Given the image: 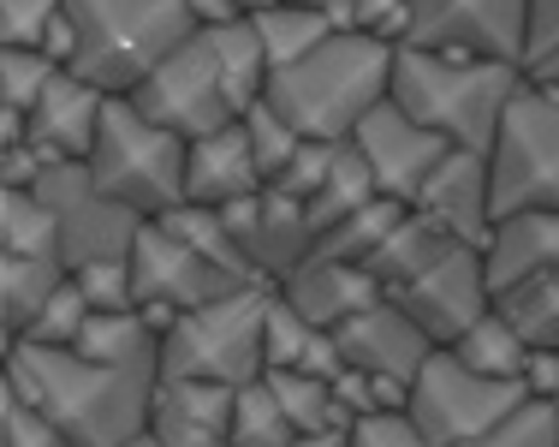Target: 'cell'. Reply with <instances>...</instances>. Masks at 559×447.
Returning a JSON list of instances; mask_svg holds the SVG:
<instances>
[{
    "instance_id": "1",
    "label": "cell",
    "mask_w": 559,
    "mask_h": 447,
    "mask_svg": "<svg viewBox=\"0 0 559 447\" xmlns=\"http://www.w3.org/2000/svg\"><path fill=\"white\" fill-rule=\"evenodd\" d=\"M162 370H114L72 346H7V388L31 400L78 447H126L150 436V405Z\"/></svg>"
},
{
    "instance_id": "2",
    "label": "cell",
    "mask_w": 559,
    "mask_h": 447,
    "mask_svg": "<svg viewBox=\"0 0 559 447\" xmlns=\"http://www.w3.org/2000/svg\"><path fill=\"white\" fill-rule=\"evenodd\" d=\"M524 84V66L512 60H471V55H441V48H393V108H405L417 126L447 138L452 150H495V131L506 102Z\"/></svg>"
},
{
    "instance_id": "3",
    "label": "cell",
    "mask_w": 559,
    "mask_h": 447,
    "mask_svg": "<svg viewBox=\"0 0 559 447\" xmlns=\"http://www.w3.org/2000/svg\"><path fill=\"white\" fill-rule=\"evenodd\" d=\"M393 96V43L381 36H328L298 66L269 78V102L310 143H352L357 126Z\"/></svg>"
},
{
    "instance_id": "4",
    "label": "cell",
    "mask_w": 559,
    "mask_h": 447,
    "mask_svg": "<svg viewBox=\"0 0 559 447\" xmlns=\"http://www.w3.org/2000/svg\"><path fill=\"white\" fill-rule=\"evenodd\" d=\"M66 19L78 31L66 72L90 78L108 96H131L173 48L203 31L191 0H66Z\"/></svg>"
},
{
    "instance_id": "5",
    "label": "cell",
    "mask_w": 559,
    "mask_h": 447,
    "mask_svg": "<svg viewBox=\"0 0 559 447\" xmlns=\"http://www.w3.org/2000/svg\"><path fill=\"white\" fill-rule=\"evenodd\" d=\"M185 167H191V143L179 131L155 126L131 96H108L96 150H90V174L114 203L138 209L143 221H162L167 209L185 203Z\"/></svg>"
},
{
    "instance_id": "6",
    "label": "cell",
    "mask_w": 559,
    "mask_h": 447,
    "mask_svg": "<svg viewBox=\"0 0 559 447\" xmlns=\"http://www.w3.org/2000/svg\"><path fill=\"white\" fill-rule=\"evenodd\" d=\"M274 286H245L221 305L185 310L162 334V376H191V383H221L245 388L269 376L262 358V317H269Z\"/></svg>"
},
{
    "instance_id": "7",
    "label": "cell",
    "mask_w": 559,
    "mask_h": 447,
    "mask_svg": "<svg viewBox=\"0 0 559 447\" xmlns=\"http://www.w3.org/2000/svg\"><path fill=\"white\" fill-rule=\"evenodd\" d=\"M488 174H495V215L559 209V90H542L530 78L518 84L488 150Z\"/></svg>"
},
{
    "instance_id": "8",
    "label": "cell",
    "mask_w": 559,
    "mask_h": 447,
    "mask_svg": "<svg viewBox=\"0 0 559 447\" xmlns=\"http://www.w3.org/2000/svg\"><path fill=\"white\" fill-rule=\"evenodd\" d=\"M131 102H138V108L150 114L155 126L179 131L185 143L215 138V131H226V126L245 120V108H238L233 84H226L221 48H215V36H209V31H197L191 43L173 48V55L155 66V72L143 78L138 90H131Z\"/></svg>"
},
{
    "instance_id": "9",
    "label": "cell",
    "mask_w": 559,
    "mask_h": 447,
    "mask_svg": "<svg viewBox=\"0 0 559 447\" xmlns=\"http://www.w3.org/2000/svg\"><path fill=\"white\" fill-rule=\"evenodd\" d=\"M36 197L55 209L60 221V262L66 269H84V262H114L138 251L143 215L126 203H114L108 191L96 186L90 162H72V155H43V174H36Z\"/></svg>"
},
{
    "instance_id": "10",
    "label": "cell",
    "mask_w": 559,
    "mask_h": 447,
    "mask_svg": "<svg viewBox=\"0 0 559 447\" xmlns=\"http://www.w3.org/2000/svg\"><path fill=\"white\" fill-rule=\"evenodd\" d=\"M524 400H536L530 383H495V376H476L471 364H459L452 352L441 346L423 376L411 383V424L423 430L429 447H464L476 442L483 430H495L500 417H512Z\"/></svg>"
},
{
    "instance_id": "11",
    "label": "cell",
    "mask_w": 559,
    "mask_h": 447,
    "mask_svg": "<svg viewBox=\"0 0 559 447\" xmlns=\"http://www.w3.org/2000/svg\"><path fill=\"white\" fill-rule=\"evenodd\" d=\"M411 48L524 66L530 0H411Z\"/></svg>"
},
{
    "instance_id": "12",
    "label": "cell",
    "mask_w": 559,
    "mask_h": 447,
    "mask_svg": "<svg viewBox=\"0 0 559 447\" xmlns=\"http://www.w3.org/2000/svg\"><path fill=\"white\" fill-rule=\"evenodd\" d=\"M393 305L405 310L435 346H452L459 334H471L476 322L495 310V286H488V262L476 245H452L447 257H435L423 274H411L405 286H393Z\"/></svg>"
},
{
    "instance_id": "13",
    "label": "cell",
    "mask_w": 559,
    "mask_h": 447,
    "mask_svg": "<svg viewBox=\"0 0 559 447\" xmlns=\"http://www.w3.org/2000/svg\"><path fill=\"white\" fill-rule=\"evenodd\" d=\"M131 274H138V305L173 310V317L245 293L238 274H226L221 262H209L197 245H185L179 233H167L162 221H143L138 251H131Z\"/></svg>"
},
{
    "instance_id": "14",
    "label": "cell",
    "mask_w": 559,
    "mask_h": 447,
    "mask_svg": "<svg viewBox=\"0 0 559 447\" xmlns=\"http://www.w3.org/2000/svg\"><path fill=\"white\" fill-rule=\"evenodd\" d=\"M352 143H357V155H364L376 191L393 197V203H417L423 186H429V174L452 155L447 138H435L429 126H417L405 108H393V102H381V108L357 126Z\"/></svg>"
},
{
    "instance_id": "15",
    "label": "cell",
    "mask_w": 559,
    "mask_h": 447,
    "mask_svg": "<svg viewBox=\"0 0 559 447\" xmlns=\"http://www.w3.org/2000/svg\"><path fill=\"white\" fill-rule=\"evenodd\" d=\"M334 340H340V358H345V370H364V376H388V383H417L423 376V364L435 358V340L423 334L417 322L405 317V310L393 305V298H381V305H369V310H357L352 322H340L334 328Z\"/></svg>"
},
{
    "instance_id": "16",
    "label": "cell",
    "mask_w": 559,
    "mask_h": 447,
    "mask_svg": "<svg viewBox=\"0 0 559 447\" xmlns=\"http://www.w3.org/2000/svg\"><path fill=\"white\" fill-rule=\"evenodd\" d=\"M233 239L245 245V257L257 262V274L269 286H280L304 257L316 251V227H310V209L292 203L280 191H262V197H245V203L221 209Z\"/></svg>"
},
{
    "instance_id": "17",
    "label": "cell",
    "mask_w": 559,
    "mask_h": 447,
    "mask_svg": "<svg viewBox=\"0 0 559 447\" xmlns=\"http://www.w3.org/2000/svg\"><path fill=\"white\" fill-rule=\"evenodd\" d=\"M411 209L435 221L441 233H452L459 245H488V227H495V174H488V155L476 150H452L441 167L429 174V186Z\"/></svg>"
},
{
    "instance_id": "18",
    "label": "cell",
    "mask_w": 559,
    "mask_h": 447,
    "mask_svg": "<svg viewBox=\"0 0 559 447\" xmlns=\"http://www.w3.org/2000/svg\"><path fill=\"white\" fill-rule=\"evenodd\" d=\"M280 293H286L316 328H340V322H352L357 310L381 305V298H388V286H381L376 274L364 269V262L310 251L298 269L286 274V281H280Z\"/></svg>"
},
{
    "instance_id": "19",
    "label": "cell",
    "mask_w": 559,
    "mask_h": 447,
    "mask_svg": "<svg viewBox=\"0 0 559 447\" xmlns=\"http://www.w3.org/2000/svg\"><path fill=\"white\" fill-rule=\"evenodd\" d=\"M233 400H238V388L162 376L155 383V405H150V436L162 447H226V436H233Z\"/></svg>"
},
{
    "instance_id": "20",
    "label": "cell",
    "mask_w": 559,
    "mask_h": 447,
    "mask_svg": "<svg viewBox=\"0 0 559 447\" xmlns=\"http://www.w3.org/2000/svg\"><path fill=\"white\" fill-rule=\"evenodd\" d=\"M483 262H488V286L512 293V286L536 281V274H554L559 269V209H518V215H495L488 227V245H483Z\"/></svg>"
},
{
    "instance_id": "21",
    "label": "cell",
    "mask_w": 559,
    "mask_h": 447,
    "mask_svg": "<svg viewBox=\"0 0 559 447\" xmlns=\"http://www.w3.org/2000/svg\"><path fill=\"white\" fill-rule=\"evenodd\" d=\"M102 114H108V90H96L78 72H55V84L43 90V102L31 108V143L43 155H72V162H90L96 150Z\"/></svg>"
},
{
    "instance_id": "22",
    "label": "cell",
    "mask_w": 559,
    "mask_h": 447,
    "mask_svg": "<svg viewBox=\"0 0 559 447\" xmlns=\"http://www.w3.org/2000/svg\"><path fill=\"white\" fill-rule=\"evenodd\" d=\"M269 179L257 167V150L245 138V120L215 131V138H197L191 143V167H185V203H203V209H233L245 197H262Z\"/></svg>"
},
{
    "instance_id": "23",
    "label": "cell",
    "mask_w": 559,
    "mask_h": 447,
    "mask_svg": "<svg viewBox=\"0 0 559 447\" xmlns=\"http://www.w3.org/2000/svg\"><path fill=\"white\" fill-rule=\"evenodd\" d=\"M262 358H269V370H304V376H328V383L345 376L334 328H316L280 286L269 293V317H262Z\"/></svg>"
},
{
    "instance_id": "24",
    "label": "cell",
    "mask_w": 559,
    "mask_h": 447,
    "mask_svg": "<svg viewBox=\"0 0 559 447\" xmlns=\"http://www.w3.org/2000/svg\"><path fill=\"white\" fill-rule=\"evenodd\" d=\"M72 352L114 370H162V328L150 322V310H90Z\"/></svg>"
},
{
    "instance_id": "25",
    "label": "cell",
    "mask_w": 559,
    "mask_h": 447,
    "mask_svg": "<svg viewBox=\"0 0 559 447\" xmlns=\"http://www.w3.org/2000/svg\"><path fill=\"white\" fill-rule=\"evenodd\" d=\"M72 281L60 257H0V328H7V346L24 340V328L43 317V305Z\"/></svg>"
},
{
    "instance_id": "26",
    "label": "cell",
    "mask_w": 559,
    "mask_h": 447,
    "mask_svg": "<svg viewBox=\"0 0 559 447\" xmlns=\"http://www.w3.org/2000/svg\"><path fill=\"white\" fill-rule=\"evenodd\" d=\"M452 245H459V239L435 227V221L423 215V209H405V221H399V227L388 233V239L376 245V257H369L364 269L376 274V281L388 286V293H393V286H405V281H411V274H423V269H429L435 257H447Z\"/></svg>"
},
{
    "instance_id": "27",
    "label": "cell",
    "mask_w": 559,
    "mask_h": 447,
    "mask_svg": "<svg viewBox=\"0 0 559 447\" xmlns=\"http://www.w3.org/2000/svg\"><path fill=\"white\" fill-rule=\"evenodd\" d=\"M447 352H452L459 364H471L476 376H495V383H524L530 358H536V352H530V340H524L512 322L500 317V305L488 310V317L476 322L471 334H459V340H452Z\"/></svg>"
},
{
    "instance_id": "28",
    "label": "cell",
    "mask_w": 559,
    "mask_h": 447,
    "mask_svg": "<svg viewBox=\"0 0 559 447\" xmlns=\"http://www.w3.org/2000/svg\"><path fill=\"white\" fill-rule=\"evenodd\" d=\"M376 179H369V167H364V155H357V143H334V167H328V179H322V191L310 197V227H316V239L322 233H334L340 221H352L357 209H369L376 203Z\"/></svg>"
},
{
    "instance_id": "29",
    "label": "cell",
    "mask_w": 559,
    "mask_h": 447,
    "mask_svg": "<svg viewBox=\"0 0 559 447\" xmlns=\"http://www.w3.org/2000/svg\"><path fill=\"white\" fill-rule=\"evenodd\" d=\"M269 388L280 393L286 417L298 424V436H345L352 412H345L340 388L328 376H304V370H269Z\"/></svg>"
},
{
    "instance_id": "30",
    "label": "cell",
    "mask_w": 559,
    "mask_h": 447,
    "mask_svg": "<svg viewBox=\"0 0 559 447\" xmlns=\"http://www.w3.org/2000/svg\"><path fill=\"white\" fill-rule=\"evenodd\" d=\"M250 24H257L262 55H269L274 72L280 66H298L304 55H316V48L334 36V24H328L322 7H280V0H269L262 12H250Z\"/></svg>"
},
{
    "instance_id": "31",
    "label": "cell",
    "mask_w": 559,
    "mask_h": 447,
    "mask_svg": "<svg viewBox=\"0 0 559 447\" xmlns=\"http://www.w3.org/2000/svg\"><path fill=\"white\" fill-rule=\"evenodd\" d=\"M0 257H60V221L36 191H0Z\"/></svg>"
},
{
    "instance_id": "32",
    "label": "cell",
    "mask_w": 559,
    "mask_h": 447,
    "mask_svg": "<svg viewBox=\"0 0 559 447\" xmlns=\"http://www.w3.org/2000/svg\"><path fill=\"white\" fill-rule=\"evenodd\" d=\"M495 305H500V317L530 340V352H559V269L512 286V293H500Z\"/></svg>"
},
{
    "instance_id": "33",
    "label": "cell",
    "mask_w": 559,
    "mask_h": 447,
    "mask_svg": "<svg viewBox=\"0 0 559 447\" xmlns=\"http://www.w3.org/2000/svg\"><path fill=\"white\" fill-rule=\"evenodd\" d=\"M292 442H298V424L286 417V405H280V393L269 388V376L238 388L226 447H292Z\"/></svg>"
},
{
    "instance_id": "34",
    "label": "cell",
    "mask_w": 559,
    "mask_h": 447,
    "mask_svg": "<svg viewBox=\"0 0 559 447\" xmlns=\"http://www.w3.org/2000/svg\"><path fill=\"white\" fill-rule=\"evenodd\" d=\"M405 209L411 203H393V197H376L369 209H357L352 221H340L334 233H322L316 239V251H328V257H345V262H369L376 257V245L388 239V233L405 221Z\"/></svg>"
},
{
    "instance_id": "35",
    "label": "cell",
    "mask_w": 559,
    "mask_h": 447,
    "mask_svg": "<svg viewBox=\"0 0 559 447\" xmlns=\"http://www.w3.org/2000/svg\"><path fill=\"white\" fill-rule=\"evenodd\" d=\"M322 12L340 36H381L393 48L411 36V0H328Z\"/></svg>"
},
{
    "instance_id": "36",
    "label": "cell",
    "mask_w": 559,
    "mask_h": 447,
    "mask_svg": "<svg viewBox=\"0 0 559 447\" xmlns=\"http://www.w3.org/2000/svg\"><path fill=\"white\" fill-rule=\"evenodd\" d=\"M55 72H66V66L36 55V48H0V108L31 120V108L43 102V90L55 84Z\"/></svg>"
},
{
    "instance_id": "37",
    "label": "cell",
    "mask_w": 559,
    "mask_h": 447,
    "mask_svg": "<svg viewBox=\"0 0 559 447\" xmlns=\"http://www.w3.org/2000/svg\"><path fill=\"white\" fill-rule=\"evenodd\" d=\"M245 138H250V150H257V167H262V179H269V186L292 167V155L310 143V138H298V131H292V120L274 108L269 96H262L257 108L245 114Z\"/></svg>"
},
{
    "instance_id": "38",
    "label": "cell",
    "mask_w": 559,
    "mask_h": 447,
    "mask_svg": "<svg viewBox=\"0 0 559 447\" xmlns=\"http://www.w3.org/2000/svg\"><path fill=\"white\" fill-rule=\"evenodd\" d=\"M464 447H559V405L554 400H524L512 417H500L495 430H483Z\"/></svg>"
},
{
    "instance_id": "39",
    "label": "cell",
    "mask_w": 559,
    "mask_h": 447,
    "mask_svg": "<svg viewBox=\"0 0 559 447\" xmlns=\"http://www.w3.org/2000/svg\"><path fill=\"white\" fill-rule=\"evenodd\" d=\"M84 322H90V305H84V293H78V281H66L43 305V317L24 328V340H31V346H78ZM12 346H19V340H12Z\"/></svg>"
},
{
    "instance_id": "40",
    "label": "cell",
    "mask_w": 559,
    "mask_h": 447,
    "mask_svg": "<svg viewBox=\"0 0 559 447\" xmlns=\"http://www.w3.org/2000/svg\"><path fill=\"white\" fill-rule=\"evenodd\" d=\"M0 447H78L55 417H43L31 400L0 388Z\"/></svg>"
},
{
    "instance_id": "41",
    "label": "cell",
    "mask_w": 559,
    "mask_h": 447,
    "mask_svg": "<svg viewBox=\"0 0 559 447\" xmlns=\"http://www.w3.org/2000/svg\"><path fill=\"white\" fill-rule=\"evenodd\" d=\"M72 281H78V293H84L90 310H138V274H131V257L84 262Z\"/></svg>"
},
{
    "instance_id": "42",
    "label": "cell",
    "mask_w": 559,
    "mask_h": 447,
    "mask_svg": "<svg viewBox=\"0 0 559 447\" xmlns=\"http://www.w3.org/2000/svg\"><path fill=\"white\" fill-rule=\"evenodd\" d=\"M66 0H0V48H43Z\"/></svg>"
},
{
    "instance_id": "43",
    "label": "cell",
    "mask_w": 559,
    "mask_h": 447,
    "mask_svg": "<svg viewBox=\"0 0 559 447\" xmlns=\"http://www.w3.org/2000/svg\"><path fill=\"white\" fill-rule=\"evenodd\" d=\"M328 167H334V143H304V150L292 155V167H286V174L274 179L269 191H280V197H292V203H310V197L322 191Z\"/></svg>"
},
{
    "instance_id": "44",
    "label": "cell",
    "mask_w": 559,
    "mask_h": 447,
    "mask_svg": "<svg viewBox=\"0 0 559 447\" xmlns=\"http://www.w3.org/2000/svg\"><path fill=\"white\" fill-rule=\"evenodd\" d=\"M345 447H429V442L411 424V412H369L345 430Z\"/></svg>"
},
{
    "instance_id": "45",
    "label": "cell",
    "mask_w": 559,
    "mask_h": 447,
    "mask_svg": "<svg viewBox=\"0 0 559 447\" xmlns=\"http://www.w3.org/2000/svg\"><path fill=\"white\" fill-rule=\"evenodd\" d=\"M36 174H43V150H36V143L0 150V191H31Z\"/></svg>"
},
{
    "instance_id": "46",
    "label": "cell",
    "mask_w": 559,
    "mask_h": 447,
    "mask_svg": "<svg viewBox=\"0 0 559 447\" xmlns=\"http://www.w3.org/2000/svg\"><path fill=\"white\" fill-rule=\"evenodd\" d=\"M559 43V0H530V48L524 60H536L542 48Z\"/></svg>"
},
{
    "instance_id": "47",
    "label": "cell",
    "mask_w": 559,
    "mask_h": 447,
    "mask_svg": "<svg viewBox=\"0 0 559 447\" xmlns=\"http://www.w3.org/2000/svg\"><path fill=\"white\" fill-rule=\"evenodd\" d=\"M36 55H48L55 66H72V55H78V31H72V19H66V12H60L55 24H48V36H43V48H36Z\"/></svg>"
},
{
    "instance_id": "48",
    "label": "cell",
    "mask_w": 559,
    "mask_h": 447,
    "mask_svg": "<svg viewBox=\"0 0 559 447\" xmlns=\"http://www.w3.org/2000/svg\"><path fill=\"white\" fill-rule=\"evenodd\" d=\"M524 383H530L536 400H554V393H559V352H536L530 370H524Z\"/></svg>"
},
{
    "instance_id": "49",
    "label": "cell",
    "mask_w": 559,
    "mask_h": 447,
    "mask_svg": "<svg viewBox=\"0 0 559 447\" xmlns=\"http://www.w3.org/2000/svg\"><path fill=\"white\" fill-rule=\"evenodd\" d=\"M191 12H197V24H203V31H215V24L245 19V7H238V0H191Z\"/></svg>"
},
{
    "instance_id": "50",
    "label": "cell",
    "mask_w": 559,
    "mask_h": 447,
    "mask_svg": "<svg viewBox=\"0 0 559 447\" xmlns=\"http://www.w3.org/2000/svg\"><path fill=\"white\" fill-rule=\"evenodd\" d=\"M524 78H530V84H542V90H559V43L542 48L536 60H524Z\"/></svg>"
},
{
    "instance_id": "51",
    "label": "cell",
    "mask_w": 559,
    "mask_h": 447,
    "mask_svg": "<svg viewBox=\"0 0 559 447\" xmlns=\"http://www.w3.org/2000/svg\"><path fill=\"white\" fill-rule=\"evenodd\" d=\"M292 447H345V436H298Z\"/></svg>"
},
{
    "instance_id": "52",
    "label": "cell",
    "mask_w": 559,
    "mask_h": 447,
    "mask_svg": "<svg viewBox=\"0 0 559 447\" xmlns=\"http://www.w3.org/2000/svg\"><path fill=\"white\" fill-rule=\"evenodd\" d=\"M280 7H328V0H280Z\"/></svg>"
},
{
    "instance_id": "53",
    "label": "cell",
    "mask_w": 559,
    "mask_h": 447,
    "mask_svg": "<svg viewBox=\"0 0 559 447\" xmlns=\"http://www.w3.org/2000/svg\"><path fill=\"white\" fill-rule=\"evenodd\" d=\"M238 7H245V12H262V7H269V0H238Z\"/></svg>"
},
{
    "instance_id": "54",
    "label": "cell",
    "mask_w": 559,
    "mask_h": 447,
    "mask_svg": "<svg viewBox=\"0 0 559 447\" xmlns=\"http://www.w3.org/2000/svg\"><path fill=\"white\" fill-rule=\"evenodd\" d=\"M126 447H162V442H155V436H138V442H126Z\"/></svg>"
},
{
    "instance_id": "55",
    "label": "cell",
    "mask_w": 559,
    "mask_h": 447,
    "mask_svg": "<svg viewBox=\"0 0 559 447\" xmlns=\"http://www.w3.org/2000/svg\"><path fill=\"white\" fill-rule=\"evenodd\" d=\"M554 405H559V393H554Z\"/></svg>"
}]
</instances>
